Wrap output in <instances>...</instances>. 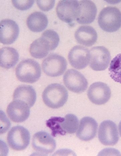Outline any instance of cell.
<instances>
[{"instance_id": "d4e9b609", "label": "cell", "mask_w": 121, "mask_h": 156, "mask_svg": "<svg viewBox=\"0 0 121 156\" xmlns=\"http://www.w3.org/2000/svg\"><path fill=\"white\" fill-rule=\"evenodd\" d=\"M50 42L52 50H55L58 46L60 38L57 33L52 30H48L43 32L42 34Z\"/></svg>"}, {"instance_id": "6da1fadb", "label": "cell", "mask_w": 121, "mask_h": 156, "mask_svg": "<svg viewBox=\"0 0 121 156\" xmlns=\"http://www.w3.org/2000/svg\"><path fill=\"white\" fill-rule=\"evenodd\" d=\"M68 98V91L62 85L54 83L49 85L42 94L43 102L48 107L58 108L63 107Z\"/></svg>"}, {"instance_id": "ac0fdd59", "label": "cell", "mask_w": 121, "mask_h": 156, "mask_svg": "<svg viewBox=\"0 0 121 156\" xmlns=\"http://www.w3.org/2000/svg\"><path fill=\"white\" fill-rule=\"evenodd\" d=\"M36 94L33 88L28 85H22L16 88L13 94V100H20L27 104L30 108L33 106Z\"/></svg>"}, {"instance_id": "7a4b0ae2", "label": "cell", "mask_w": 121, "mask_h": 156, "mask_svg": "<svg viewBox=\"0 0 121 156\" xmlns=\"http://www.w3.org/2000/svg\"><path fill=\"white\" fill-rule=\"evenodd\" d=\"M16 74L17 78L21 82L33 83L41 77V68L36 61L30 59H25L16 66Z\"/></svg>"}, {"instance_id": "ba28073f", "label": "cell", "mask_w": 121, "mask_h": 156, "mask_svg": "<svg viewBox=\"0 0 121 156\" xmlns=\"http://www.w3.org/2000/svg\"><path fill=\"white\" fill-rule=\"evenodd\" d=\"M56 11L60 20L67 23H71L76 20L79 15V1H60L57 5Z\"/></svg>"}, {"instance_id": "5bb4252c", "label": "cell", "mask_w": 121, "mask_h": 156, "mask_svg": "<svg viewBox=\"0 0 121 156\" xmlns=\"http://www.w3.org/2000/svg\"><path fill=\"white\" fill-rule=\"evenodd\" d=\"M19 27L13 20H3L0 23V41L5 45H10L14 43L18 38Z\"/></svg>"}, {"instance_id": "52a82bcc", "label": "cell", "mask_w": 121, "mask_h": 156, "mask_svg": "<svg viewBox=\"0 0 121 156\" xmlns=\"http://www.w3.org/2000/svg\"><path fill=\"white\" fill-rule=\"evenodd\" d=\"M63 82L66 87L74 93L80 94L87 90L88 82L86 78L78 71L68 69L64 75Z\"/></svg>"}, {"instance_id": "603a6c76", "label": "cell", "mask_w": 121, "mask_h": 156, "mask_svg": "<svg viewBox=\"0 0 121 156\" xmlns=\"http://www.w3.org/2000/svg\"><path fill=\"white\" fill-rule=\"evenodd\" d=\"M109 72L112 79L121 83V54H118L112 60Z\"/></svg>"}, {"instance_id": "cb8c5ba5", "label": "cell", "mask_w": 121, "mask_h": 156, "mask_svg": "<svg viewBox=\"0 0 121 156\" xmlns=\"http://www.w3.org/2000/svg\"><path fill=\"white\" fill-rule=\"evenodd\" d=\"M60 117H53L47 121L46 125L51 129L53 136L55 137L57 135H64L60 125Z\"/></svg>"}, {"instance_id": "30bf717a", "label": "cell", "mask_w": 121, "mask_h": 156, "mask_svg": "<svg viewBox=\"0 0 121 156\" xmlns=\"http://www.w3.org/2000/svg\"><path fill=\"white\" fill-rule=\"evenodd\" d=\"M98 134L100 142L106 146L115 145L119 139L116 125L110 120L104 121L101 123Z\"/></svg>"}, {"instance_id": "3957f363", "label": "cell", "mask_w": 121, "mask_h": 156, "mask_svg": "<svg viewBox=\"0 0 121 156\" xmlns=\"http://www.w3.org/2000/svg\"><path fill=\"white\" fill-rule=\"evenodd\" d=\"M98 23L104 31L109 33L116 32L121 27V12L116 7H107L100 12Z\"/></svg>"}, {"instance_id": "7402d4cb", "label": "cell", "mask_w": 121, "mask_h": 156, "mask_svg": "<svg viewBox=\"0 0 121 156\" xmlns=\"http://www.w3.org/2000/svg\"><path fill=\"white\" fill-rule=\"evenodd\" d=\"M79 124L78 118L72 114L66 115L64 118L61 117L60 122V127L64 135L75 133L78 130Z\"/></svg>"}, {"instance_id": "484cf974", "label": "cell", "mask_w": 121, "mask_h": 156, "mask_svg": "<svg viewBox=\"0 0 121 156\" xmlns=\"http://www.w3.org/2000/svg\"><path fill=\"white\" fill-rule=\"evenodd\" d=\"M34 1H12V4L15 7L21 11H25L32 7Z\"/></svg>"}, {"instance_id": "44dd1931", "label": "cell", "mask_w": 121, "mask_h": 156, "mask_svg": "<svg viewBox=\"0 0 121 156\" xmlns=\"http://www.w3.org/2000/svg\"><path fill=\"white\" fill-rule=\"evenodd\" d=\"M19 55L15 49L5 47L0 50V65L1 67L9 69L14 67L18 62Z\"/></svg>"}, {"instance_id": "277c9868", "label": "cell", "mask_w": 121, "mask_h": 156, "mask_svg": "<svg viewBox=\"0 0 121 156\" xmlns=\"http://www.w3.org/2000/svg\"><path fill=\"white\" fill-rule=\"evenodd\" d=\"M31 139L29 131L21 126L13 127L8 132L7 140L10 148L16 151H22L28 147Z\"/></svg>"}, {"instance_id": "8992f818", "label": "cell", "mask_w": 121, "mask_h": 156, "mask_svg": "<svg viewBox=\"0 0 121 156\" xmlns=\"http://www.w3.org/2000/svg\"><path fill=\"white\" fill-rule=\"evenodd\" d=\"M32 145L37 153L44 155L53 153L56 147L54 138L47 132L43 131L37 132L33 135Z\"/></svg>"}, {"instance_id": "4316f807", "label": "cell", "mask_w": 121, "mask_h": 156, "mask_svg": "<svg viewBox=\"0 0 121 156\" xmlns=\"http://www.w3.org/2000/svg\"><path fill=\"white\" fill-rule=\"evenodd\" d=\"M39 8L42 11L48 12L53 8L55 5V1H37Z\"/></svg>"}, {"instance_id": "83f0119b", "label": "cell", "mask_w": 121, "mask_h": 156, "mask_svg": "<svg viewBox=\"0 0 121 156\" xmlns=\"http://www.w3.org/2000/svg\"><path fill=\"white\" fill-rule=\"evenodd\" d=\"M119 130L120 136L121 137V121L119 124Z\"/></svg>"}, {"instance_id": "9c48e42d", "label": "cell", "mask_w": 121, "mask_h": 156, "mask_svg": "<svg viewBox=\"0 0 121 156\" xmlns=\"http://www.w3.org/2000/svg\"><path fill=\"white\" fill-rule=\"evenodd\" d=\"M89 66L96 71L105 70L109 66L111 57L109 50L103 46L93 47L90 50Z\"/></svg>"}, {"instance_id": "d6986e66", "label": "cell", "mask_w": 121, "mask_h": 156, "mask_svg": "<svg viewBox=\"0 0 121 156\" xmlns=\"http://www.w3.org/2000/svg\"><path fill=\"white\" fill-rule=\"evenodd\" d=\"M51 51V44L45 37L42 36L34 41L29 48L30 54L32 57L36 59L43 58Z\"/></svg>"}, {"instance_id": "9a60e30c", "label": "cell", "mask_w": 121, "mask_h": 156, "mask_svg": "<svg viewBox=\"0 0 121 156\" xmlns=\"http://www.w3.org/2000/svg\"><path fill=\"white\" fill-rule=\"evenodd\" d=\"M98 124L93 118L85 117L80 121L76 133L77 137L83 141L92 140L96 135Z\"/></svg>"}, {"instance_id": "e0dca14e", "label": "cell", "mask_w": 121, "mask_h": 156, "mask_svg": "<svg viewBox=\"0 0 121 156\" xmlns=\"http://www.w3.org/2000/svg\"><path fill=\"white\" fill-rule=\"evenodd\" d=\"M75 37L77 42L87 47L93 46L97 39V34L95 30L89 26H81L76 30Z\"/></svg>"}, {"instance_id": "4fadbf2b", "label": "cell", "mask_w": 121, "mask_h": 156, "mask_svg": "<svg viewBox=\"0 0 121 156\" xmlns=\"http://www.w3.org/2000/svg\"><path fill=\"white\" fill-rule=\"evenodd\" d=\"M6 113L10 119L16 123H22L28 119L30 114L27 104L20 100H13L8 105Z\"/></svg>"}, {"instance_id": "7c38bea8", "label": "cell", "mask_w": 121, "mask_h": 156, "mask_svg": "<svg viewBox=\"0 0 121 156\" xmlns=\"http://www.w3.org/2000/svg\"><path fill=\"white\" fill-rule=\"evenodd\" d=\"M90 51L85 47L77 45L74 47L69 52L68 59L71 65L77 69L85 68L90 62Z\"/></svg>"}, {"instance_id": "8fae6325", "label": "cell", "mask_w": 121, "mask_h": 156, "mask_svg": "<svg viewBox=\"0 0 121 156\" xmlns=\"http://www.w3.org/2000/svg\"><path fill=\"white\" fill-rule=\"evenodd\" d=\"M87 96L92 103L101 105L109 101L111 96V91L106 84L97 82L90 86L87 91Z\"/></svg>"}, {"instance_id": "2e32d148", "label": "cell", "mask_w": 121, "mask_h": 156, "mask_svg": "<svg viewBox=\"0 0 121 156\" xmlns=\"http://www.w3.org/2000/svg\"><path fill=\"white\" fill-rule=\"evenodd\" d=\"M80 12L76 21L81 24H89L92 23L96 18L97 9L96 5L90 1H79Z\"/></svg>"}, {"instance_id": "5b68a950", "label": "cell", "mask_w": 121, "mask_h": 156, "mask_svg": "<svg viewBox=\"0 0 121 156\" xmlns=\"http://www.w3.org/2000/svg\"><path fill=\"white\" fill-rule=\"evenodd\" d=\"M67 63L63 57L57 54H52L43 60V72L48 76L56 77L62 75L66 70Z\"/></svg>"}, {"instance_id": "ffe728a7", "label": "cell", "mask_w": 121, "mask_h": 156, "mask_svg": "<svg viewBox=\"0 0 121 156\" xmlns=\"http://www.w3.org/2000/svg\"><path fill=\"white\" fill-rule=\"evenodd\" d=\"M29 29L34 32H40L46 29L48 25L47 17L43 12H36L30 15L26 20Z\"/></svg>"}]
</instances>
